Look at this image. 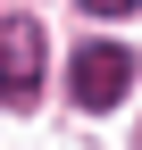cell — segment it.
I'll return each instance as SVG.
<instances>
[{"instance_id":"6da1fadb","label":"cell","mask_w":142,"mask_h":150,"mask_svg":"<svg viewBox=\"0 0 142 150\" xmlns=\"http://www.w3.org/2000/svg\"><path fill=\"white\" fill-rule=\"evenodd\" d=\"M67 83H75L84 108H117V100L134 92V50H126V42H84L75 67H67Z\"/></svg>"},{"instance_id":"7a4b0ae2","label":"cell","mask_w":142,"mask_h":150,"mask_svg":"<svg viewBox=\"0 0 142 150\" xmlns=\"http://www.w3.org/2000/svg\"><path fill=\"white\" fill-rule=\"evenodd\" d=\"M33 92H42V25L33 17H0V100L33 108Z\"/></svg>"},{"instance_id":"3957f363","label":"cell","mask_w":142,"mask_h":150,"mask_svg":"<svg viewBox=\"0 0 142 150\" xmlns=\"http://www.w3.org/2000/svg\"><path fill=\"white\" fill-rule=\"evenodd\" d=\"M92 17H126V8H142V0H84Z\"/></svg>"}]
</instances>
